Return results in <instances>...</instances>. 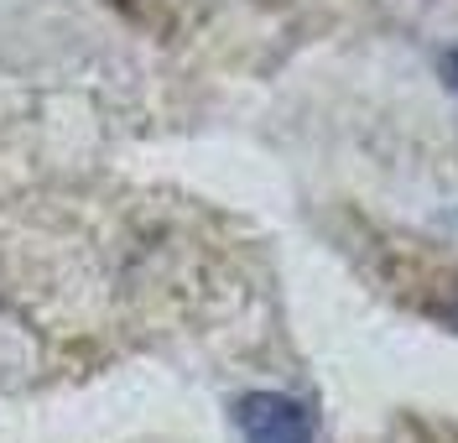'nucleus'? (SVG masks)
Listing matches in <instances>:
<instances>
[{"instance_id": "f257e3e1", "label": "nucleus", "mask_w": 458, "mask_h": 443, "mask_svg": "<svg viewBox=\"0 0 458 443\" xmlns=\"http://www.w3.org/2000/svg\"><path fill=\"white\" fill-rule=\"evenodd\" d=\"M234 428L245 443H318L313 407L286 391H245L234 402Z\"/></svg>"}, {"instance_id": "f03ea898", "label": "nucleus", "mask_w": 458, "mask_h": 443, "mask_svg": "<svg viewBox=\"0 0 458 443\" xmlns=\"http://www.w3.org/2000/svg\"><path fill=\"white\" fill-rule=\"evenodd\" d=\"M443 84L458 94V53H448V58H443Z\"/></svg>"}]
</instances>
